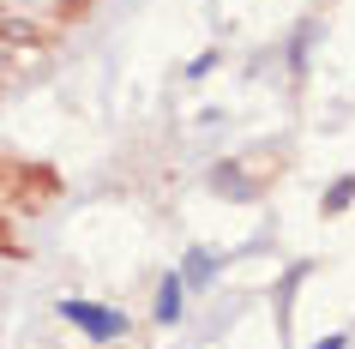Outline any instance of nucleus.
<instances>
[{
    "label": "nucleus",
    "mask_w": 355,
    "mask_h": 349,
    "mask_svg": "<svg viewBox=\"0 0 355 349\" xmlns=\"http://www.w3.org/2000/svg\"><path fill=\"white\" fill-rule=\"evenodd\" d=\"M60 313H67L73 325H85L91 337H121V331H127L121 313H114V307H96V301H60Z\"/></svg>",
    "instance_id": "obj_1"
},
{
    "label": "nucleus",
    "mask_w": 355,
    "mask_h": 349,
    "mask_svg": "<svg viewBox=\"0 0 355 349\" xmlns=\"http://www.w3.org/2000/svg\"><path fill=\"white\" fill-rule=\"evenodd\" d=\"M175 313H181V277H168L163 289H157V319H163V325H168Z\"/></svg>",
    "instance_id": "obj_2"
},
{
    "label": "nucleus",
    "mask_w": 355,
    "mask_h": 349,
    "mask_svg": "<svg viewBox=\"0 0 355 349\" xmlns=\"http://www.w3.org/2000/svg\"><path fill=\"white\" fill-rule=\"evenodd\" d=\"M211 271H217V259H211V253H193V259H187V271H181V289H199Z\"/></svg>",
    "instance_id": "obj_3"
},
{
    "label": "nucleus",
    "mask_w": 355,
    "mask_h": 349,
    "mask_svg": "<svg viewBox=\"0 0 355 349\" xmlns=\"http://www.w3.org/2000/svg\"><path fill=\"white\" fill-rule=\"evenodd\" d=\"M349 199H355V181H337V193H331V211H343Z\"/></svg>",
    "instance_id": "obj_4"
}]
</instances>
